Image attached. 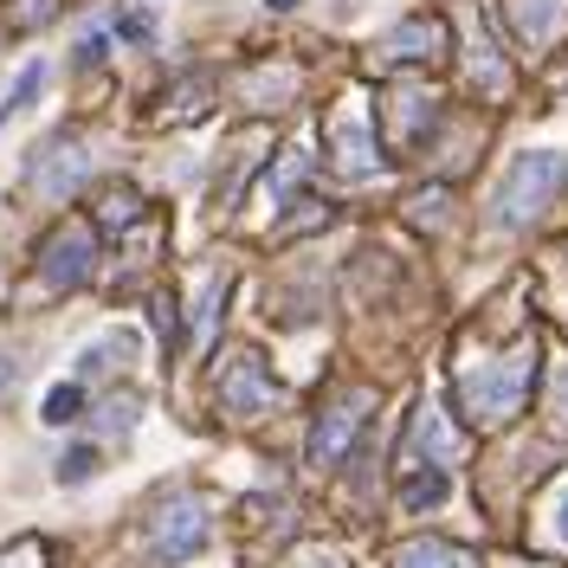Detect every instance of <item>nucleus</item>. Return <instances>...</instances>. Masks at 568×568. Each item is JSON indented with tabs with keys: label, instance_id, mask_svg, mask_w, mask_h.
I'll use <instances>...</instances> for the list:
<instances>
[{
	"label": "nucleus",
	"instance_id": "1",
	"mask_svg": "<svg viewBox=\"0 0 568 568\" xmlns=\"http://www.w3.org/2000/svg\"><path fill=\"white\" fill-rule=\"evenodd\" d=\"M556 187H562V155H556V149H524V155L504 169V181H497L491 220L517 233V226H530L536 213L556 201Z\"/></svg>",
	"mask_w": 568,
	"mask_h": 568
},
{
	"label": "nucleus",
	"instance_id": "2",
	"mask_svg": "<svg viewBox=\"0 0 568 568\" xmlns=\"http://www.w3.org/2000/svg\"><path fill=\"white\" fill-rule=\"evenodd\" d=\"M207 549V510H201V497L175 491L155 517H149V556L155 562H187V556H201Z\"/></svg>",
	"mask_w": 568,
	"mask_h": 568
},
{
	"label": "nucleus",
	"instance_id": "3",
	"mask_svg": "<svg viewBox=\"0 0 568 568\" xmlns=\"http://www.w3.org/2000/svg\"><path fill=\"white\" fill-rule=\"evenodd\" d=\"M524 388H530V355L517 349L510 362H491L478 375H465V414L471 420H497V414H517L524 407Z\"/></svg>",
	"mask_w": 568,
	"mask_h": 568
},
{
	"label": "nucleus",
	"instance_id": "4",
	"mask_svg": "<svg viewBox=\"0 0 568 568\" xmlns=\"http://www.w3.org/2000/svg\"><path fill=\"white\" fill-rule=\"evenodd\" d=\"M272 400H278V382H272L265 355H258V349L233 355V362H226V375H220V407H226L233 420H258Z\"/></svg>",
	"mask_w": 568,
	"mask_h": 568
},
{
	"label": "nucleus",
	"instance_id": "5",
	"mask_svg": "<svg viewBox=\"0 0 568 568\" xmlns=\"http://www.w3.org/2000/svg\"><path fill=\"white\" fill-rule=\"evenodd\" d=\"M91 252H98V240H91V226H59L52 240H45V252H39V278H45V291H71V284L91 278Z\"/></svg>",
	"mask_w": 568,
	"mask_h": 568
},
{
	"label": "nucleus",
	"instance_id": "6",
	"mask_svg": "<svg viewBox=\"0 0 568 568\" xmlns=\"http://www.w3.org/2000/svg\"><path fill=\"white\" fill-rule=\"evenodd\" d=\"M84 175H91V155H84V142H78V136H52L33 155V169H27V181H33L45 201L78 194V181H84Z\"/></svg>",
	"mask_w": 568,
	"mask_h": 568
},
{
	"label": "nucleus",
	"instance_id": "7",
	"mask_svg": "<svg viewBox=\"0 0 568 568\" xmlns=\"http://www.w3.org/2000/svg\"><path fill=\"white\" fill-rule=\"evenodd\" d=\"M329 142H336V169L349 181L382 175V155H375V136H368V116L362 110H336L329 116Z\"/></svg>",
	"mask_w": 568,
	"mask_h": 568
},
{
	"label": "nucleus",
	"instance_id": "8",
	"mask_svg": "<svg viewBox=\"0 0 568 568\" xmlns=\"http://www.w3.org/2000/svg\"><path fill=\"white\" fill-rule=\"evenodd\" d=\"M368 426V394H349V400H336L329 414L317 420V433H311V465H336L343 453H349V439Z\"/></svg>",
	"mask_w": 568,
	"mask_h": 568
},
{
	"label": "nucleus",
	"instance_id": "9",
	"mask_svg": "<svg viewBox=\"0 0 568 568\" xmlns=\"http://www.w3.org/2000/svg\"><path fill=\"white\" fill-rule=\"evenodd\" d=\"M465 33H471V45H465V71H471V84H478L485 98H504V91H510V65L497 59L491 39H485V13L465 7Z\"/></svg>",
	"mask_w": 568,
	"mask_h": 568
},
{
	"label": "nucleus",
	"instance_id": "10",
	"mask_svg": "<svg viewBox=\"0 0 568 568\" xmlns=\"http://www.w3.org/2000/svg\"><path fill=\"white\" fill-rule=\"evenodd\" d=\"M382 52L388 59H433V52H446V27L439 20H407L382 39Z\"/></svg>",
	"mask_w": 568,
	"mask_h": 568
},
{
	"label": "nucleus",
	"instance_id": "11",
	"mask_svg": "<svg viewBox=\"0 0 568 568\" xmlns=\"http://www.w3.org/2000/svg\"><path fill=\"white\" fill-rule=\"evenodd\" d=\"M433 116H439V104H433V91H420V84L394 91V136H400V142H420L426 130H433Z\"/></svg>",
	"mask_w": 568,
	"mask_h": 568
},
{
	"label": "nucleus",
	"instance_id": "12",
	"mask_svg": "<svg viewBox=\"0 0 568 568\" xmlns=\"http://www.w3.org/2000/svg\"><path fill=\"white\" fill-rule=\"evenodd\" d=\"M394 568H465V562H459V549H453V542L420 536V542H407V549H400V562H394Z\"/></svg>",
	"mask_w": 568,
	"mask_h": 568
},
{
	"label": "nucleus",
	"instance_id": "13",
	"mask_svg": "<svg viewBox=\"0 0 568 568\" xmlns=\"http://www.w3.org/2000/svg\"><path fill=\"white\" fill-rule=\"evenodd\" d=\"M110 355H136V336H130V329H116V336H98L91 349L78 355V368H84V375H104V368H116Z\"/></svg>",
	"mask_w": 568,
	"mask_h": 568
},
{
	"label": "nucleus",
	"instance_id": "14",
	"mask_svg": "<svg viewBox=\"0 0 568 568\" xmlns=\"http://www.w3.org/2000/svg\"><path fill=\"white\" fill-rule=\"evenodd\" d=\"M446 491H453V478H446V465H426L420 478H407V485H400V504H414V510H426V504H439Z\"/></svg>",
	"mask_w": 568,
	"mask_h": 568
},
{
	"label": "nucleus",
	"instance_id": "15",
	"mask_svg": "<svg viewBox=\"0 0 568 568\" xmlns=\"http://www.w3.org/2000/svg\"><path fill=\"white\" fill-rule=\"evenodd\" d=\"M78 414H84V388H78V382H59V388L45 394V407H39L45 426H71Z\"/></svg>",
	"mask_w": 568,
	"mask_h": 568
},
{
	"label": "nucleus",
	"instance_id": "16",
	"mask_svg": "<svg viewBox=\"0 0 568 568\" xmlns=\"http://www.w3.org/2000/svg\"><path fill=\"white\" fill-rule=\"evenodd\" d=\"M556 20H562V0H517V27H524V39H549Z\"/></svg>",
	"mask_w": 568,
	"mask_h": 568
},
{
	"label": "nucleus",
	"instance_id": "17",
	"mask_svg": "<svg viewBox=\"0 0 568 568\" xmlns=\"http://www.w3.org/2000/svg\"><path fill=\"white\" fill-rule=\"evenodd\" d=\"M414 446L433 453V459H446V453H453V433H446V420H439L433 407H420V420H414Z\"/></svg>",
	"mask_w": 568,
	"mask_h": 568
},
{
	"label": "nucleus",
	"instance_id": "18",
	"mask_svg": "<svg viewBox=\"0 0 568 568\" xmlns=\"http://www.w3.org/2000/svg\"><path fill=\"white\" fill-rule=\"evenodd\" d=\"M39 84H45V65H27V71H20V78H13V91H7V104H0V123H7V116H20V110L33 104Z\"/></svg>",
	"mask_w": 568,
	"mask_h": 568
},
{
	"label": "nucleus",
	"instance_id": "19",
	"mask_svg": "<svg viewBox=\"0 0 568 568\" xmlns=\"http://www.w3.org/2000/svg\"><path fill=\"white\" fill-rule=\"evenodd\" d=\"M84 478H98V446H71L59 459V485H84Z\"/></svg>",
	"mask_w": 568,
	"mask_h": 568
},
{
	"label": "nucleus",
	"instance_id": "20",
	"mask_svg": "<svg viewBox=\"0 0 568 568\" xmlns=\"http://www.w3.org/2000/svg\"><path fill=\"white\" fill-rule=\"evenodd\" d=\"M52 13H59V0H20V7L7 13V27H13V33H33V27H45Z\"/></svg>",
	"mask_w": 568,
	"mask_h": 568
},
{
	"label": "nucleus",
	"instance_id": "21",
	"mask_svg": "<svg viewBox=\"0 0 568 568\" xmlns=\"http://www.w3.org/2000/svg\"><path fill=\"white\" fill-rule=\"evenodd\" d=\"M220 297H226V278H207V297H201V311H194V343H207V336H213V317H220Z\"/></svg>",
	"mask_w": 568,
	"mask_h": 568
},
{
	"label": "nucleus",
	"instance_id": "22",
	"mask_svg": "<svg viewBox=\"0 0 568 568\" xmlns=\"http://www.w3.org/2000/svg\"><path fill=\"white\" fill-rule=\"evenodd\" d=\"M39 562H45V549H39L33 536H20L13 549H0V568H39Z\"/></svg>",
	"mask_w": 568,
	"mask_h": 568
},
{
	"label": "nucleus",
	"instance_id": "23",
	"mask_svg": "<svg viewBox=\"0 0 568 568\" xmlns=\"http://www.w3.org/2000/svg\"><path fill=\"white\" fill-rule=\"evenodd\" d=\"M130 213H136V194H130V187H116V194L104 201V226H123Z\"/></svg>",
	"mask_w": 568,
	"mask_h": 568
},
{
	"label": "nucleus",
	"instance_id": "24",
	"mask_svg": "<svg viewBox=\"0 0 568 568\" xmlns=\"http://www.w3.org/2000/svg\"><path fill=\"white\" fill-rule=\"evenodd\" d=\"M104 426H110V433H130V426H136V400H110Z\"/></svg>",
	"mask_w": 568,
	"mask_h": 568
},
{
	"label": "nucleus",
	"instance_id": "25",
	"mask_svg": "<svg viewBox=\"0 0 568 568\" xmlns=\"http://www.w3.org/2000/svg\"><path fill=\"white\" fill-rule=\"evenodd\" d=\"M104 59V33H84V45H78V65H98Z\"/></svg>",
	"mask_w": 568,
	"mask_h": 568
},
{
	"label": "nucleus",
	"instance_id": "26",
	"mask_svg": "<svg viewBox=\"0 0 568 568\" xmlns=\"http://www.w3.org/2000/svg\"><path fill=\"white\" fill-rule=\"evenodd\" d=\"M549 400H556V414H568V362L556 368V382H549Z\"/></svg>",
	"mask_w": 568,
	"mask_h": 568
},
{
	"label": "nucleus",
	"instance_id": "27",
	"mask_svg": "<svg viewBox=\"0 0 568 568\" xmlns=\"http://www.w3.org/2000/svg\"><path fill=\"white\" fill-rule=\"evenodd\" d=\"M155 33V27H149V13H130V20H123V39H149Z\"/></svg>",
	"mask_w": 568,
	"mask_h": 568
},
{
	"label": "nucleus",
	"instance_id": "28",
	"mask_svg": "<svg viewBox=\"0 0 568 568\" xmlns=\"http://www.w3.org/2000/svg\"><path fill=\"white\" fill-rule=\"evenodd\" d=\"M297 568H343L336 556H311V562H297Z\"/></svg>",
	"mask_w": 568,
	"mask_h": 568
},
{
	"label": "nucleus",
	"instance_id": "29",
	"mask_svg": "<svg viewBox=\"0 0 568 568\" xmlns=\"http://www.w3.org/2000/svg\"><path fill=\"white\" fill-rule=\"evenodd\" d=\"M265 7H278V13H291V7H297V0H265Z\"/></svg>",
	"mask_w": 568,
	"mask_h": 568
},
{
	"label": "nucleus",
	"instance_id": "30",
	"mask_svg": "<svg viewBox=\"0 0 568 568\" xmlns=\"http://www.w3.org/2000/svg\"><path fill=\"white\" fill-rule=\"evenodd\" d=\"M7 382H13V368H7V362H0V388H7Z\"/></svg>",
	"mask_w": 568,
	"mask_h": 568
},
{
	"label": "nucleus",
	"instance_id": "31",
	"mask_svg": "<svg viewBox=\"0 0 568 568\" xmlns=\"http://www.w3.org/2000/svg\"><path fill=\"white\" fill-rule=\"evenodd\" d=\"M562 542H568V497H562Z\"/></svg>",
	"mask_w": 568,
	"mask_h": 568
}]
</instances>
